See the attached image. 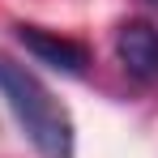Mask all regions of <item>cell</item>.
I'll list each match as a JSON object with an SVG mask.
<instances>
[{"mask_svg":"<svg viewBox=\"0 0 158 158\" xmlns=\"http://www.w3.org/2000/svg\"><path fill=\"white\" fill-rule=\"evenodd\" d=\"M0 94H4L9 111L17 115L22 132L30 137V145L43 158H77L73 154V120H69L64 103L26 64L0 56Z\"/></svg>","mask_w":158,"mask_h":158,"instance_id":"cell-1","label":"cell"},{"mask_svg":"<svg viewBox=\"0 0 158 158\" xmlns=\"http://www.w3.org/2000/svg\"><path fill=\"white\" fill-rule=\"evenodd\" d=\"M115 56L124 73L137 81H158V26L132 17L115 30Z\"/></svg>","mask_w":158,"mask_h":158,"instance_id":"cell-2","label":"cell"},{"mask_svg":"<svg viewBox=\"0 0 158 158\" xmlns=\"http://www.w3.org/2000/svg\"><path fill=\"white\" fill-rule=\"evenodd\" d=\"M17 39L26 43V52H34L43 64H52L60 73H69V77H81L90 69V52L77 39H64V34L43 30V26H17Z\"/></svg>","mask_w":158,"mask_h":158,"instance_id":"cell-3","label":"cell"},{"mask_svg":"<svg viewBox=\"0 0 158 158\" xmlns=\"http://www.w3.org/2000/svg\"><path fill=\"white\" fill-rule=\"evenodd\" d=\"M150 4H158V0H150Z\"/></svg>","mask_w":158,"mask_h":158,"instance_id":"cell-4","label":"cell"}]
</instances>
